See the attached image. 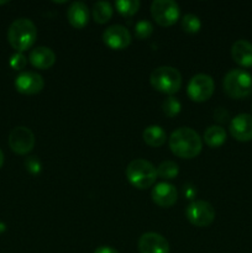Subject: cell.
Listing matches in <instances>:
<instances>
[{
	"label": "cell",
	"instance_id": "13",
	"mask_svg": "<svg viewBox=\"0 0 252 253\" xmlns=\"http://www.w3.org/2000/svg\"><path fill=\"white\" fill-rule=\"evenodd\" d=\"M230 133L240 142H249L252 140V115L239 114L230 123Z\"/></svg>",
	"mask_w": 252,
	"mask_h": 253
},
{
	"label": "cell",
	"instance_id": "30",
	"mask_svg": "<svg viewBox=\"0 0 252 253\" xmlns=\"http://www.w3.org/2000/svg\"><path fill=\"white\" fill-rule=\"evenodd\" d=\"M94 253H119L116 251L115 249H113V247H109V246H101L99 247V249H96Z\"/></svg>",
	"mask_w": 252,
	"mask_h": 253
},
{
	"label": "cell",
	"instance_id": "31",
	"mask_svg": "<svg viewBox=\"0 0 252 253\" xmlns=\"http://www.w3.org/2000/svg\"><path fill=\"white\" fill-rule=\"evenodd\" d=\"M2 165H4V153H2L1 148H0V168L2 167Z\"/></svg>",
	"mask_w": 252,
	"mask_h": 253
},
{
	"label": "cell",
	"instance_id": "2",
	"mask_svg": "<svg viewBox=\"0 0 252 253\" xmlns=\"http://www.w3.org/2000/svg\"><path fill=\"white\" fill-rule=\"evenodd\" d=\"M36 37V25L26 17H20L12 21L7 30V41L17 52H24L32 47Z\"/></svg>",
	"mask_w": 252,
	"mask_h": 253
},
{
	"label": "cell",
	"instance_id": "12",
	"mask_svg": "<svg viewBox=\"0 0 252 253\" xmlns=\"http://www.w3.org/2000/svg\"><path fill=\"white\" fill-rule=\"evenodd\" d=\"M140 253H169V244L157 232H146L138 240Z\"/></svg>",
	"mask_w": 252,
	"mask_h": 253
},
{
	"label": "cell",
	"instance_id": "5",
	"mask_svg": "<svg viewBox=\"0 0 252 253\" xmlns=\"http://www.w3.org/2000/svg\"><path fill=\"white\" fill-rule=\"evenodd\" d=\"M150 82L156 90L172 95L182 86V74L174 67L161 66L153 69L150 76Z\"/></svg>",
	"mask_w": 252,
	"mask_h": 253
},
{
	"label": "cell",
	"instance_id": "9",
	"mask_svg": "<svg viewBox=\"0 0 252 253\" xmlns=\"http://www.w3.org/2000/svg\"><path fill=\"white\" fill-rule=\"evenodd\" d=\"M35 135L26 126L12 128L9 135V146L12 152L17 155H27L35 147Z\"/></svg>",
	"mask_w": 252,
	"mask_h": 253
},
{
	"label": "cell",
	"instance_id": "24",
	"mask_svg": "<svg viewBox=\"0 0 252 253\" xmlns=\"http://www.w3.org/2000/svg\"><path fill=\"white\" fill-rule=\"evenodd\" d=\"M162 109L166 115L169 116V118H173V116L178 115L180 113V110H182V104H180V101L177 98L169 96V98H167L162 103Z\"/></svg>",
	"mask_w": 252,
	"mask_h": 253
},
{
	"label": "cell",
	"instance_id": "16",
	"mask_svg": "<svg viewBox=\"0 0 252 253\" xmlns=\"http://www.w3.org/2000/svg\"><path fill=\"white\" fill-rule=\"evenodd\" d=\"M30 63L39 69H48L56 62V53L49 47L39 46L30 52Z\"/></svg>",
	"mask_w": 252,
	"mask_h": 253
},
{
	"label": "cell",
	"instance_id": "15",
	"mask_svg": "<svg viewBox=\"0 0 252 253\" xmlns=\"http://www.w3.org/2000/svg\"><path fill=\"white\" fill-rule=\"evenodd\" d=\"M67 19L74 29H83L89 21V9L85 2L73 1L67 10Z\"/></svg>",
	"mask_w": 252,
	"mask_h": 253
},
{
	"label": "cell",
	"instance_id": "4",
	"mask_svg": "<svg viewBox=\"0 0 252 253\" xmlns=\"http://www.w3.org/2000/svg\"><path fill=\"white\" fill-rule=\"evenodd\" d=\"M222 85L230 98H249L252 94V76L244 69H231L225 74Z\"/></svg>",
	"mask_w": 252,
	"mask_h": 253
},
{
	"label": "cell",
	"instance_id": "27",
	"mask_svg": "<svg viewBox=\"0 0 252 253\" xmlns=\"http://www.w3.org/2000/svg\"><path fill=\"white\" fill-rule=\"evenodd\" d=\"M25 167H26V169L29 170L31 174H39V173L41 172L42 165L41 162H40L39 157L31 156V157H27L26 160H25Z\"/></svg>",
	"mask_w": 252,
	"mask_h": 253
},
{
	"label": "cell",
	"instance_id": "11",
	"mask_svg": "<svg viewBox=\"0 0 252 253\" xmlns=\"http://www.w3.org/2000/svg\"><path fill=\"white\" fill-rule=\"evenodd\" d=\"M103 41L111 49H124L131 43V34L123 25H111L103 32Z\"/></svg>",
	"mask_w": 252,
	"mask_h": 253
},
{
	"label": "cell",
	"instance_id": "6",
	"mask_svg": "<svg viewBox=\"0 0 252 253\" xmlns=\"http://www.w3.org/2000/svg\"><path fill=\"white\" fill-rule=\"evenodd\" d=\"M188 221L197 227H207L215 220V209L205 200H194L185 209Z\"/></svg>",
	"mask_w": 252,
	"mask_h": 253
},
{
	"label": "cell",
	"instance_id": "14",
	"mask_svg": "<svg viewBox=\"0 0 252 253\" xmlns=\"http://www.w3.org/2000/svg\"><path fill=\"white\" fill-rule=\"evenodd\" d=\"M151 197L155 204L161 208H170L175 204L178 199L177 189L173 184L167 182L158 183L152 189Z\"/></svg>",
	"mask_w": 252,
	"mask_h": 253
},
{
	"label": "cell",
	"instance_id": "7",
	"mask_svg": "<svg viewBox=\"0 0 252 253\" xmlns=\"http://www.w3.org/2000/svg\"><path fill=\"white\" fill-rule=\"evenodd\" d=\"M151 15L161 26H170L179 19V5L173 0H155L151 4Z\"/></svg>",
	"mask_w": 252,
	"mask_h": 253
},
{
	"label": "cell",
	"instance_id": "1",
	"mask_svg": "<svg viewBox=\"0 0 252 253\" xmlns=\"http://www.w3.org/2000/svg\"><path fill=\"white\" fill-rule=\"evenodd\" d=\"M169 148L177 157L190 158L197 157L203 148V141L199 133L190 127H179L173 131L169 137Z\"/></svg>",
	"mask_w": 252,
	"mask_h": 253
},
{
	"label": "cell",
	"instance_id": "3",
	"mask_svg": "<svg viewBox=\"0 0 252 253\" xmlns=\"http://www.w3.org/2000/svg\"><path fill=\"white\" fill-rule=\"evenodd\" d=\"M128 182L137 189H147L155 184L157 179V169L148 161L138 158L131 161L126 168Z\"/></svg>",
	"mask_w": 252,
	"mask_h": 253
},
{
	"label": "cell",
	"instance_id": "20",
	"mask_svg": "<svg viewBox=\"0 0 252 253\" xmlns=\"http://www.w3.org/2000/svg\"><path fill=\"white\" fill-rule=\"evenodd\" d=\"M91 11L94 21L98 24H106L113 17V6L109 1H96Z\"/></svg>",
	"mask_w": 252,
	"mask_h": 253
},
{
	"label": "cell",
	"instance_id": "29",
	"mask_svg": "<svg viewBox=\"0 0 252 253\" xmlns=\"http://www.w3.org/2000/svg\"><path fill=\"white\" fill-rule=\"evenodd\" d=\"M184 195H185V198H188V199H193V198L197 195V189H195V188L193 187V185H190V184L185 185V187H184Z\"/></svg>",
	"mask_w": 252,
	"mask_h": 253
},
{
	"label": "cell",
	"instance_id": "18",
	"mask_svg": "<svg viewBox=\"0 0 252 253\" xmlns=\"http://www.w3.org/2000/svg\"><path fill=\"white\" fill-rule=\"evenodd\" d=\"M143 141L151 147H161L167 140L166 131L161 126L152 125L145 128L142 133Z\"/></svg>",
	"mask_w": 252,
	"mask_h": 253
},
{
	"label": "cell",
	"instance_id": "21",
	"mask_svg": "<svg viewBox=\"0 0 252 253\" xmlns=\"http://www.w3.org/2000/svg\"><path fill=\"white\" fill-rule=\"evenodd\" d=\"M156 169H157V177L163 179H174L179 173L178 165L173 161H163Z\"/></svg>",
	"mask_w": 252,
	"mask_h": 253
},
{
	"label": "cell",
	"instance_id": "23",
	"mask_svg": "<svg viewBox=\"0 0 252 253\" xmlns=\"http://www.w3.org/2000/svg\"><path fill=\"white\" fill-rule=\"evenodd\" d=\"M202 27L199 17L194 14H187L182 19V29L189 34H197Z\"/></svg>",
	"mask_w": 252,
	"mask_h": 253
},
{
	"label": "cell",
	"instance_id": "22",
	"mask_svg": "<svg viewBox=\"0 0 252 253\" xmlns=\"http://www.w3.org/2000/svg\"><path fill=\"white\" fill-rule=\"evenodd\" d=\"M116 10L124 16H132L138 11L141 2L138 0H118L115 1Z\"/></svg>",
	"mask_w": 252,
	"mask_h": 253
},
{
	"label": "cell",
	"instance_id": "8",
	"mask_svg": "<svg viewBox=\"0 0 252 253\" xmlns=\"http://www.w3.org/2000/svg\"><path fill=\"white\" fill-rule=\"evenodd\" d=\"M214 81L211 77L204 73H199L195 74L189 81L187 93L193 101L203 103L211 98V95L214 94Z\"/></svg>",
	"mask_w": 252,
	"mask_h": 253
},
{
	"label": "cell",
	"instance_id": "19",
	"mask_svg": "<svg viewBox=\"0 0 252 253\" xmlns=\"http://www.w3.org/2000/svg\"><path fill=\"white\" fill-rule=\"evenodd\" d=\"M204 141L209 147L217 148L226 141V131L224 127L217 125L209 126L204 132Z\"/></svg>",
	"mask_w": 252,
	"mask_h": 253
},
{
	"label": "cell",
	"instance_id": "10",
	"mask_svg": "<svg viewBox=\"0 0 252 253\" xmlns=\"http://www.w3.org/2000/svg\"><path fill=\"white\" fill-rule=\"evenodd\" d=\"M43 86V78L41 74L36 73V72H21L15 78V88L19 93L25 94V95H34V94L40 93Z\"/></svg>",
	"mask_w": 252,
	"mask_h": 253
},
{
	"label": "cell",
	"instance_id": "28",
	"mask_svg": "<svg viewBox=\"0 0 252 253\" xmlns=\"http://www.w3.org/2000/svg\"><path fill=\"white\" fill-rule=\"evenodd\" d=\"M214 118H215V120H216V121L224 124V123H226L227 120H229L230 116H229V113H227V111L225 110L224 108H217L216 110H215V113H214Z\"/></svg>",
	"mask_w": 252,
	"mask_h": 253
},
{
	"label": "cell",
	"instance_id": "25",
	"mask_svg": "<svg viewBox=\"0 0 252 253\" xmlns=\"http://www.w3.org/2000/svg\"><path fill=\"white\" fill-rule=\"evenodd\" d=\"M153 32V25L147 20H141L136 24L135 26V35L137 39L145 40L152 35Z\"/></svg>",
	"mask_w": 252,
	"mask_h": 253
},
{
	"label": "cell",
	"instance_id": "17",
	"mask_svg": "<svg viewBox=\"0 0 252 253\" xmlns=\"http://www.w3.org/2000/svg\"><path fill=\"white\" fill-rule=\"evenodd\" d=\"M232 59L241 67H252V43L246 40H239L231 47Z\"/></svg>",
	"mask_w": 252,
	"mask_h": 253
},
{
	"label": "cell",
	"instance_id": "26",
	"mask_svg": "<svg viewBox=\"0 0 252 253\" xmlns=\"http://www.w3.org/2000/svg\"><path fill=\"white\" fill-rule=\"evenodd\" d=\"M26 63L27 59L22 54V52H16V53H14L10 57V67L12 69H15V71H21V69H24Z\"/></svg>",
	"mask_w": 252,
	"mask_h": 253
},
{
	"label": "cell",
	"instance_id": "32",
	"mask_svg": "<svg viewBox=\"0 0 252 253\" xmlns=\"http://www.w3.org/2000/svg\"><path fill=\"white\" fill-rule=\"evenodd\" d=\"M5 230H6V225H5L2 221H0V234H2Z\"/></svg>",
	"mask_w": 252,
	"mask_h": 253
},
{
	"label": "cell",
	"instance_id": "33",
	"mask_svg": "<svg viewBox=\"0 0 252 253\" xmlns=\"http://www.w3.org/2000/svg\"><path fill=\"white\" fill-rule=\"evenodd\" d=\"M7 0H0V5H4V4H7Z\"/></svg>",
	"mask_w": 252,
	"mask_h": 253
}]
</instances>
